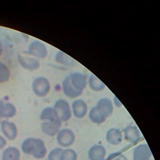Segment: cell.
<instances>
[{
  "label": "cell",
  "mask_w": 160,
  "mask_h": 160,
  "mask_svg": "<svg viewBox=\"0 0 160 160\" xmlns=\"http://www.w3.org/2000/svg\"><path fill=\"white\" fill-rule=\"evenodd\" d=\"M21 148L25 154L38 159L43 158L47 152L44 141L38 138H30L25 139L22 144Z\"/></svg>",
  "instance_id": "1"
},
{
  "label": "cell",
  "mask_w": 160,
  "mask_h": 160,
  "mask_svg": "<svg viewBox=\"0 0 160 160\" xmlns=\"http://www.w3.org/2000/svg\"><path fill=\"white\" fill-rule=\"evenodd\" d=\"M34 93L39 96H45L49 91L51 86L49 80L44 77H38L36 78L32 85Z\"/></svg>",
  "instance_id": "2"
},
{
  "label": "cell",
  "mask_w": 160,
  "mask_h": 160,
  "mask_svg": "<svg viewBox=\"0 0 160 160\" xmlns=\"http://www.w3.org/2000/svg\"><path fill=\"white\" fill-rule=\"evenodd\" d=\"M61 121H67L71 117V111L69 103L64 99L56 101L53 108Z\"/></svg>",
  "instance_id": "3"
},
{
  "label": "cell",
  "mask_w": 160,
  "mask_h": 160,
  "mask_svg": "<svg viewBox=\"0 0 160 160\" xmlns=\"http://www.w3.org/2000/svg\"><path fill=\"white\" fill-rule=\"evenodd\" d=\"M75 140L74 132L69 129H64L58 133L57 141L63 147H68L73 144Z\"/></svg>",
  "instance_id": "4"
},
{
  "label": "cell",
  "mask_w": 160,
  "mask_h": 160,
  "mask_svg": "<svg viewBox=\"0 0 160 160\" xmlns=\"http://www.w3.org/2000/svg\"><path fill=\"white\" fill-rule=\"evenodd\" d=\"M71 84L78 91H83L87 85V78L85 74L79 72H75L68 75Z\"/></svg>",
  "instance_id": "5"
},
{
  "label": "cell",
  "mask_w": 160,
  "mask_h": 160,
  "mask_svg": "<svg viewBox=\"0 0 160 160\" xmlns=\"http://www.w3.org/2000/svg\"><path fill=\"white\" fill-rule=\"evenodd\" d=\"M28 53L32 56L44 58L46 56L48 51L46 47L39 41H34L29 44Z\"/></svg>",
  "instance_id": "6"
},
{
  "label": "cell",
  "mask_w": 160,
  "mask_h": 160,
  "mask_svg": "<svg viewBox=\"0 0 160 160\" xmlns=\"http://www.w3.org/2000/svg\"><path fill=\"white\" fill-rule=\"evenodd\" d=\"M61 124V121H47L42 123L41 129L46 135L54 136L59 132Z\"/></svg>",
  "instance_id": "7"
},
{
  "label": "cell",
  "mask_w": 160,
  "mask_h": 160,
  "mask_svg": "<svg viewBox=\"0 0 160 160\" xmlns=\"http://www.w3.org/2000/svg\"><path fill=\"white\" fill-rule=\"evenodd\" d=\"M151 150L146 144H141L136 146L133 151V160H150Z\"/></svg>",
  "instance_id": "8"
},
{
  "label": "cell",
  "mask_w": 160,
  "mask_h": 160,
  "mask_svg": "<svg viewBox=\"0 0 160 160\" xmlns=\"http://www.w3.org/2000/svg\"><path fill=\"white\" fill-rule=\"evenodd\" d=\"M96 106L106 119L109 118L113 112V104L109 99L102 98L99 99L98 101Z\"/></svg>",
  "instance_id": "9"
},
{
  "label": "cell",
  "mask_w": 160,
  "mask_h": 160,
  "mask_svg": "<svg viewBox=\"0 0 160 160\" xmlns=\"http://www.w3.org/2000/svg\"><path fill=\"white\" fill-rule=\"evenodd\" d=\"M1 129L4 135L10 141L14 140L17 136V128L16 125L8 121L4 120L1 123Z\"/></svg>",
  "instance_id": "10"
},
{
  "label": "cell",
  "mask_w": 160,
  "mask_h": 160,
  "mask_svg": "<svg viewBox=\"0 0 160 160\" xmlns=\"http://www.w3.org/2000/svg\"><path fill=\"white\" fill-rule=\"evenodd\" d=\"M72 109L74 116L77 118H84L88 112L86 102L82 99H76L72 104Z\"/></svg>",
  "instance_id": "11"
},
{
  "label": "cell",
  "mask_w": 160,
  "mask_h": 160,
  "mask_svg": "<svg viewBox=\"0 0 160 160\" xmlns=\"http://www.w3.org/2000/svg\"><path fill=\"white\" fill-rule=\"evenodd\" d=\"M126 140L131 143H136L141 138L139 130L136 126H128L124 130Z\"/></svg>",
  "instance_id": "12"
},
{
  "label": "cell",
  "mask_w": 160,
  "mask_h": 160,
  "mask_svg": "<svg viewBox=\"0 0 160 160\" xmlns=\"http://www.w3.org/2000/svg\"><path fill=\"white\" fill-rule=\"evenodd\" d=\"M106 151L104 146L95 144L92 146L88 152V158L90 160H104Z\"/></svg>",
  "instance_id": "13"
},
{
  "label": "cell",
  "mask_w": 160,
  "mask_h": 160,
  "mask_svg": "<svg viewBox=\"0 0 160 160\" xmlns=\"http://www.w3.org/2000/svg\"><path fill=\"white\" fill-rule=\"evenodd\" d=\"M62 90L64 94L70 98H76L82 94V91L77 90L71 83L69 78L66 76L62 81Z\"/></svg>",
  "instance_id": "14"
},
{
  "label": "cell",
  "mask_w": 160,
  "mask_h": 160,
  "mask_svg": "<svg viewBox=\"0 0 160 160\" xmlns=\"http://www.w3.org/2000/svg\"><path fill=\"white\" fill-rule=\"evenodd\" d=\"M18 61L21 66H22L24 69L30 71L36 70L39 68L40 66V63L38 59L23 56L22 55L18 56Z\"/></svg>",
  "instance_id": "15"
},
{
  "label": "cell",
  "mask_w": 160,
  "mask_h": 160,
  "mask_svg": "<svg viewBox=\"0 0 160 160\" xmlns=\"http://www.w3.org/2000/svg\"><path fill=\"white\" fill-rule=\"evenodd\" d=\"M106 141L112 145H118L122 142V132L117 128H111L106 133Z\"/></svg>",
  "instance_id": "16"
},
{
  "label": "cell",
  "mask_w": 160,
  "mask_h": 160,
  "mask_svg": "<svg viewBox=\"0 0 160 160\" xmlns=\"http://www.w3.org/2000/svg\"><path fill=\"white\" fill-rule=\"evenodd\" d=\"M16 112V109L13 104L0 100V119L2 118H12Z\"/></svg>",
  "instance_id": "17"
},
{
  "label": "cell",
  "mask_w": 160,
  "mask_h": 160,
  "mask_svg": "<svg viewBox=\"0 0 160 160\" xmlns=\"http://www.w3.org/2000/svg\"><path fill=\"white\" fill-rule=\"evenodd\" d=\"M20 152L14 147H9L4 150L2 154V160H19Z\"/></svg>",
  "instance_id": "18"
},
{
  "label": "cell",
  "mask_w": 160,
  "mask_h": 160,
  "mask_svg": "<svg viewBox=\"0 0 160 160\" xmlns=\"http://www.w3.org/2000/svg\"><path fill=\"white\" fill-rule=\"evenodd\" d=\"M40 119L46 121H60L55 109L50 107L46 108L42 111Z\"/></svg>",
  "instance_id": "19"
},
{
  "label": "cell",
  "mask_w": 160,
  "mask_h": 160,
  "mask_svg": "<svg viewBox=\"0 0 160 160\" xmlns=\"http://www.w3.org/2000/svg\"><path fill=\"white\" fill-rule=\"evenodd\" d=\"M89 118L92 122L98 124L104 122L106 119V118L98 110L96 106L91 108L89 113Z\"/></svg>",
  "instance_id": "20"
},
{
  "label": "cell",
  "mask_w": 160,
  "mask_h": 160,
  "mask_svg": "<svg viewBox=\"0 0 160 160\" xmlns=\"http://www.w3.org/2000/svg\"><path fill=\"white\" fill-rule=\"evenodd\" d=\"M55 61L65 66H73L74 64V60L64 52L62 51H58L55 56Z\"/></svg>",
  "instance_id": "21"
},
{
  "label": "cell",
  "mask_w": 160,
  "mask_h": 160,
  "mask_svg": "<svg viewBox=\"0 0 160 160\" xmlns=\"http://www.w3.org/2000/svg\"><path fill=\"white\" fill-rule=\"evenodd\" d=\"M88 83L90 88L94 91H101L105 88V84L94 74L90 76Z\"/></svg>",
  "instance_id": "22"
},
{
  "label": "cell",
  "mask_w": 160,
  "mask_h": 160,
  "mask_svg": "<svg viewBox=\"0 0 160 160\" xmlns=\"http://www.w3.org/2000/svg\"><path fill=\"white\" fill-rule=\"evenodd\" d=\"M11 72L8 67L2 62H0V82H4L9 80Z\"/></svg>",
  "instance_id": "23"
},
{
  "label": "cell",
  "mask_w": 160,
  "mask_h": 160,
  "mask_svg": "<svg viewBox=\"0 0 160 160\" xmlns=\"http://www.w3.org/2000/svg\"><path fill=\"white\" fill-rule=\"evenodd\" d=\"M78 156L76 152L71 149H68L63 150L61 160H77Z\"/></svg>",
  "instance_id": "24"
},
{
  "label": "cell",
  "mask_w": 160,
  "mask_h": 160,
  "mask_svg": "<svg viewBox=\"0 0 160 160\" xmlns=\"http://www.w3.org/2000/svg\"><path fill=\"white\" fill-rule=\"evenodd\" d=\"M63 150L61 148H56L52 150L48 156L49 160H61V156Z\"/></svg>",
  "instance_id": "25"
},
{
  "label": "cell",
  "mask_w": 160,
  "mask_h": 160,
  "mask_svg": "<svg viewBox=\"0 0 160 160\" xmlns=\"http://www.w3.org/2000/svg\"><path fill=\"white\" fill-rule=\"evenodd\" d=\"M107 160H128L127 158L119 152L111 153L107 158Z\"/></svg>",
  "instance_id": "26"
},
{
  "label": "cell",
  "mask_w": 160,
  "mask_h": 160,
  "mask_svg": "<svg viewBox=\"0 0 160 160\" xmlns=\"http://www.w3.org/2000/svg\"><path fill=\"white\" fill-rule=\"evenodd\" d=\"M6 144V139L3 137L0 136V149H2V148H4Z\"/></svg>",
  "instance_id": "27"
},
{
  "label": "cell",
  "mask_w": 160,
  "mask_h": 160,
  "mask_svg": "<svg viewBox=\"0 0 160 160\" xmlns=\"http://www.w3.org/2000/svg\"><path fill=\"white\" fill-rule=\"evenodd\" d=\"M114 105L117 107H121L122 106L121 102L116 97L114 98Z\"/></svg>",
  "instance_id": "28"
},
{
  "label": "cell",
  "mask_w": 160,
  "mask_h": 160,
  "mask_svg": "<svg viewBox=\"0 0 160 160\" xmlns=\"http://www.w3.org/2000/svg\"><path fill=\"white\" fill-rule=\"evenodd\" d=\"M2 44H1V43L0 42V56H1V55L2 54Z\"/></svg>",
  "instance_id": "29"
}]
</instances>
